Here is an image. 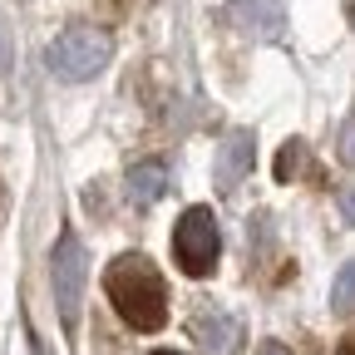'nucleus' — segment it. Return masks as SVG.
Returning a JSON list of instances; mask_svg holds the SVG:
<instances>
[{
	"label": "nucleus",
	"mask_w": 355,
	"mask_h": 355,
	"mask_svg": "<svg viewBox=\"0 0 355 355\" xmlns=\"http://www.w3.org/2000/svg\"><path fill=\"white\" fill-rule=\"evenodd\" d=\"M104 296L114 301L119 311V321L133 326V331H163L168 326V286L158 277V266L144 257V252H123L109 261V272H104Z\"/></svg>",
	"instance_id": "nucleus-1"
},
{
	"label": "nucleus",
	"mask_w": 355,
	"mask_h": 355,
	"mask_svg": "<svg viewBox=\"0 0 355 355\" xmlns=\"http://www.w3.org/2000/svg\"><path fill=\"white\" fill-rule=\"evenodd\" d=\"M217 257H222V232H217V212L193 202L183 217L173 222V261H178V272L202 282L217 272Z\"/></svg>",
	"instance_id": "nucleus-2"
},
{
	"label": "nucleus",
	"mask_w": 355,
	"mask_h": 355,
	"mask_svg": "<svg viewBox=\"0 0 355 355\" xmlns=\"http://www.w3.org/2000/svg\"><path fill=\"white\" fill-rule=\"evenodd\" d=\"M109 55H114V40H109L104 30L74 25V30H64L50 50H44V64H50V74L64 79V84H84V79L104 74Z\"/></svg>",
	"instance_id": "nucleus-3"
},
{
	"label": "nucleus",
	"mask_w": 355,
	"mask_h": 355,
	"mask_svg": "<svg viewBox=\"0 0 355 355\" xmlns=\"http://www.w3.org/2000/svg\"><path fill=\"white\" fill-rule=\"evenodd\" d=\"M84 282H89V257H84V242H79L74 232H60L55 257H50V286H55V306H60L64 331H74V326H79Z\"/></svg>",
	"instance_id": "nucleus-4"
},
{
	"label": "nucleus",
	"mask_w": 355,
	"mask_h": 355,
	"mask_svg": "<svg viewBox=\"0 0 355 355\" xmlns=\"http://www.w3.org/2000/svg\"><path fill=\"white\" fill-rule=\"evenodd\" d=\"M227 20L242 30V35H257V40H282V0H232L227 6Z\"/></svg>",
	"instance_id": "nucleus-5"
},
{
	"label": "nucleus",
	"mask_w": 355,
	"mask_h": 355,
	"mask_svg": "<svg viewBox=\"0 0 355 355\" xmlns=\"http://www.w3.org/2000/svg\"><path fill=\"white\" fill-rule=\"evenodd\" d=\"M188 336L207 350V355H232L237 340H242V326L227 316V311H198L188 321Z\"/></svg>",
	"instance_id": "nucleus-6"
},
{
	"label": "nucleus",
	"mask_w": 355,
	"mask_h": 355,
	"mask_svg": "<svg viewBox=\"0 0 355 355\" xmlns=\"http://www.w3.org/2000/svg\"><path fill=\"white\" fill-rule=\"evenodd\" d=\"M252 153H257V148H252V133H232V139L217 148V158H212V178H217V188H227V193H232L242 178L252 173Z\"/></svg>",
	"instance_id": "nucleus-7"
},
{
	"label": "nucleus",
	"mask_w": 355,
	"mask_h": 355,
	"mask_svg": "<svg viewBox=\"0 0 355 355\" xmlns=\"http://www.w3.org/2000/svg\"><path fill=\"white\" fill-rule=\"evenodd\" d=\"M163 188H168V168H163V163H139V168L128 173V188H123V193H128L133 207L144 212V207H153V202L163 198Z\"/></svg>",
	"instance_id": "nucleus-8"
},
{
	"label": "nucleus",
	"mask_w": 355,
	"mask_h": 355,
	"mask_svg": "<svg viewBox=\"0 0 355 355\" xmlns=\"http://www.w3.org/2000/svg\"><path fill=\"white\" fill-rule=\"evenodd\" d=\"M331 311L336 316H350L355 311V261H345L336 272V286H331Z\"/></svg>",
	"instance_id": "nucleus-9"
},
{
	"label": "nucleus",
	"mask_w": 355,
	"mask_h": 355,
	"mask_svg": "<svg viewBox=\"0 0 355 355\" xmlns=\"http://www.w3.org/2000/svg\"><path fill=\"white\" fill-rule=\"evenodd\" d=\"M340 158L355 168V114L345 119V128H340Z\"/></svg>",
	"instance_id": "nucleus-10"
},
{
	"label": "nucleus",
	"mask_w": 355,
	"mask_h": 355,
	"mask_svg": "<svg viewBox=\"0 0 355 355\" xmlns=\"http://www.w3.org/2000/svg\"><path fill=\"white\" fill-rule=\"evenodd\" d=\"M291 168H296V148H282V158H277V183H286Z\"/></svg>",
	"instance_id": "nucleus-11"
},
{
	"label": "nucleus",
	"mask_w": 355,
	"mask_h": 355,
	"mask_svg": "<svg viewBox=\"0 0 355 355\" xmlns=\"http://www.w3.org/2000/svg\"><path fill=\"white\" fill-rule=\"evenodd\" d=\"M10 60H15V50H10V35H6V25H0V74L10 69Z\"/></svg>",
	"instance_id": "nucleus-12"
},
{
	"label": "nucleus",
	"mask_w": 355,
	"mask_h": 355,
	"mask_svg": "<svg viewBox=\"0 0 355 355\" xmlns=\"http://www.w3.org/2000/svg\"><path fill=\"white\" fill-rule=\"evenodd\" d=\"M340 212H345V222L355 227V193H340Z\"/></svg>",
	"instance_id": "nucleus-13"
},
{
	"label": "nucleus",
	"mask_w": 355,
	"mask_h": 355,
	"mask_svg": "<svg viewBox=\"0 0 355 355\" xmlns=\"http://www.w3.org/2000/svg\"><path fill=\"white\" fill-rule=\"evenodd\" d=\"M257 355H286V350H282V345H272V340H266V345H261Z\"/></svg>",
	"instance_id": "nucleus-14"
},
{
	"label": "nucleus",
	"mask_w": 355,
	"mask_h": 355,
	"mask_svg": "<svg viewBox=\"0 0 355 355\" xmlns=\"http://www.w3.org/2000/svg\"><path fill=\"white\" fill-rule=\"evenodd\" d=\"M148 355H183V350H148Z\"/></svg>",
	"instance_id": "nucleus-15"
},
{
	"label": "nucleus",
	"mask_w": 355,
	"mask_h": 355,
	"mask_svg": "<svg viewBox=\"0 0 355 355\" xmlns=\"http://www.w3.org/2000/svg\"><path fill=\"white\" fill-rule=\"evenodd\" d=\"M35 355H44V350H40V345H35Z\"/></svg>",
	"instance_id": "nucleus-16"
}]
</instances>
